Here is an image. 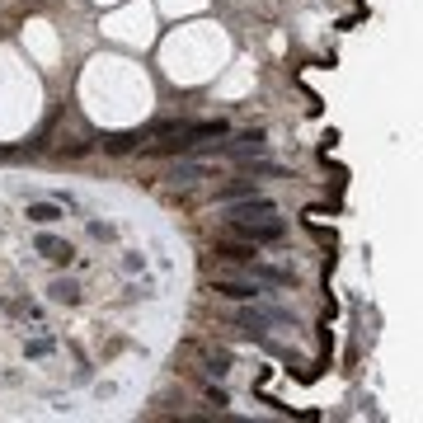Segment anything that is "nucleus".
I'll return each instance as SVG.
<instances>
[{"label":"nucleus","mask_w":423,"mask_h":423,"mask_svg":"<svg viewBox=\"0 0 423 423\" xmlns=\"http://www.w3.org/2000/svg\"><path fill=\"white\" fill-rule=\"evenodd\" d=\"M207 405L221 409V405H231V400H226V391H221V386H212V391H207Z\"/></svg>","instance_id":"f3484780"},{"label":"nucleus","mask_w":423,"mask_h":423,"mask_svg":"<svg viewBox=\"0 0 423 423\" xmlns=\"http://www.w3.org/2000/svg\"><path fill=\"white\" fill-rule=\"evenodd\" d=\"M165 179H174V184H193V179H221V174H217V165H207V160H179V165H170Z\"/></svg>","instance_id":"39448f33"},{"label":"nucleus","mask_w":423,"mask_h":423,"mask_svg":"<svg viewBox=\"0 0 423 423\" xmlns=\"http://www.w3.org/2000/svg\"><path fill=\"white\" fill-rule=\"evenodd\" d=\"M226 231H231V235H240V240H254V245H273V240H282L287 221H282L278 212H264V217H240V221H226Z\"/></svg>","instance_id":"f257e3e1"},{"label":"nucleus","mask_w":423,"mask_h":423,"mask_svg":"<svg viewBox=\"0 0 423 423\" xmlns=\"http://www.w3.org/2000/svg\"><path fill=\"white\" fill-rule=\"evenodd\" d=\"M62 203H29V221L33 226H52V221H62Z\"/></svg>","instance_id":"9b49d317"},{"label":"nucleus","mask_w":423,"mask_h":423,"mask_svg":"<svg viewBox=\"0 0 423 423\" xmlns=\"http://www.w3.org/2000/svg\"><path fill=\"white\" fill-rule=\"evenodd\" d=\"M245 193H254V179L250 174H235V179L217 184V203H235V198H245Z\"/></svg>","instance_id":"6e6552de"},{"label":"nucleus","mask_w":423,"mask_h":423,"mask_svg":"<svg viewBox=\"0 0 423 423\" xmlns=\"http://www.w3.org/2000/svg\"><path fill=\"white\" fill-rule=\"evenodd\" d=\"M203 367H207L212 376H226V372H231V353H207Z\"/></svg>","instance_id":"ddd939ff"},{"label":"nucleus","mask_w":423,"mask_h":423,"mask_svg":"<svg viewBox=\"0 0 423 423\" xmlns=\"http://www.w3.org/2000/svg\"><path fill=\"white\" fill-rule=\"evenodd\" d=\"M90 235H94V240H113V226H104V221H90Z\"/></svg>","instance_id":"2eb2a0df"},{"label":"nucleus","mask_w":423,"mask_h":423,"mask_svg":"<svg viewBox=\"0 0 423 423\" xmlns=\"http://www.w3.org/2000/svg\"><path fill=\"white\" fill-rule=\"evenodd\" d=\"M141 141V132H118V137H109L104 141V151H113V156H123V151H132Z\"/></svg>","instance_id":"f8f14e48"},{"label":"nucleus","mask_w":423,"mask_h":423,"mask_svg":"<svg viewBox=\"0 0 423 423\" xmlns=\"http://www.w3.org/2000/svg\"><path fill=\"white\" fill-rule=\"evenodd\" d=\"M38 254H47L52 264H71V259H76V250H71L66 240H57V235H38Z\"/></svg>","instance_id":"0eeeda50"},{"label":"nucleus","mask_w":423,"mask_h":423,"mask_svg":"<svg viewBox=\"0 0 423 423\" xmlns=\"http://www.w3.org/2000/svg\"><path fill=\"white\" fill-rule=\"evenodd\" d=\"M250 273H254V282H273V287H287V282H292L287 268H268V264H259V259H250Z\"/></svg>","instance_id":"9d476101"},{"label":"nucleus","mask_w":423,"mask_h":423,"mask_svg":"<svg viewBox=\"0 0 423 423\" xmlns=\"http://www.w3.org/2000/svg\"><path fill=\"white\" fill-rule=\"evenodd\" d=\"M52 353V339H33L29 344V358H47Z\"/></svg>","instance_id":"4468645a"},{"label":"nucleus","mask_w":423,"mask_h":423,"mask_svg":"<svg viewBox=\"0 0 423 423\" xmlns=\"http://www.w3.org/2000/svg\"><path fill=\"white\" fill-rule=\"evenodd\" d=\"M212 254L217 259H226V264H250V259H259V245L254 240H240V235H217V245H212Z\"/></svg>","instance_id":"f03ea898"},{"label":"nucleus","mask_w":423,"mask_h":423,"mask_svg":"<svg viewBox=\"0 0 423 423\" xmlns=\"http://www.w3.org/2000/svg\"><path fill=\"white\" fill-rule=\"evenodd\" d=\"M287 320H292V315L273 311V306H250V311H240V329H245V334H264V329L287 325Z\"/></svg>","instance_id":"7ed1b4c3"},{"label":"nucleus","mask_w":423,"mask_h":423,"mask_svg":"<svg viewBox=\"0 0 423 423\" xmlns=\"http://www.w3.org/2000/svg\"><path fill=\"white\" fill-rule=\"evenodd\" d=\"M47 297L57 301V306H80V282L76 278H57L47 287Z\"/></svg>","instance_id":"1a4fd4ad"},{"label":"nucleus","mask_w":423,"mask_h":423,"mask_svg":"<svg viewBox=\"0 0 423 423\" xmlns=\"http://www.w3.org/2000/svg\"><path fill=\"white\" fill-rule=\"evenodd\" d=\"M212 292H217V297H231V301H259L264 297L259 282H235V278H217L212 282Z\"/></svg>","instance_id":"423d86ee"},{"label":"nucleus","mask_w":423,"mask_h":423,"mask_svg":"<svg viewBox=\"0 0 423 423\" xmlns=\"http://www.w3.org/2000/svg\"><path fill=\"white\" fill-rule=\"evenodd\" d=\"M264 151H268L264 132H245V137L221 141V146H217V156H231V160H254V156H264Z\"/></svg>","instance_id":"20e7f679"},{"label":"nucleus","mask_w":423,"mask_h":423,"mask_svg":"<svg viewBox=\"0 0 423 423\" xmlns=\"http://www.w3.org/2000/svg\"><path fill=\"white\" fill-rule=\"evenodd\" d=\"M62 151H66V156H85V151H90V141H62Z\"/></svg>","instance_id":"dca6fc26"}]
</instances>
